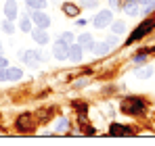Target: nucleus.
<instances>
[{"label":"nucleus","mask_w":155,"mask_h":146,"mask_svg":"<svg viewBox=\"0 0 155 146\" xmlns=\"http://www.w3.org/2000/svg\"><path fill=\"white\" fill-rule=\"evenodd\" d=\"M151 29H155V21L153 19H147V21H143V23L138 25L136 29H134V33L128 38V44H132V42H136L138 38H143V36H147Z\"/></svg>","instance_id":"obj_2"},{"label":"nucleus","mask_w":155,"mask_h":146,"mask_svg":"<svg viewBox=\"0 0 155 146\" xmlns=\"http://www.w3.org/2000/svg\"><path fill=\"white\" fill-rule=\"evenodd\" d=\"M31 38L42 46V44H46L48 42V33L44 31V27H38V29H31Z\"/></svg>","instance_id":"obj_12"},{"label":"nucleus","mask_w":155,"mask_h":146,"mask_svg":"<svg viewBox=\"0 0 155 146\" xmlns=\"http://www.w3.org/2000/svg\"><path fill=\"white\" fill-rule=\"evenodd\" d=\"M4 17H6L8 21L17 19V2H15V0H6V2H4Z\"/></svg>","instance_id":"obj_9"},{"label":"nucleus","mask_w":155,"mask_h":146,"mask_svg":"<svg viewBox=\"0 0 155 146\" xmlns=\"http://www.w3.org/2000/svg\"><path fill=\"white\" fill-rule=\"evenodd\" d=\"M6 65H8V61H6L4 56H0V69H2V67H6Z\"/></svg>","instance_id":"obj_28"},{"label":"nucleus","mask_w":155,"mask_h":146,"mask_svg":"<svg viewBox=\"0 0 155 146\" xmlns=\"http://www.w3.org/2000/svg\"><path fill=\"white\" fill-rule=\"evenodd\" d=\"M19 59L25 63V65H38L40 61H42V52L36 48L31 50H23V52H19Z\"/></svg>","instance_id":"obj_5"},{"label":"nucleus","mask_w":155,"mask_h":146,"mask_svg":"<svg viewBox=\"0 0 155 146\" xmlns=\"http://www.w3.org/2000/svg\"><path fill=\"white\" fill-rule=\"evenodd\" d=\"M23 77V71L21 69H15V67H2L0 69V81H17Z\"/></svg>","instance_id":"obj_4"},{"label":"nucleus","mask_w":155,"mask_h":146,"mask_svg":"<svg viewBox=\"0 0 155 146\" xmlns=\"http://www.w3.org/2000/svg\"><path fill=\"white\" fill-rule=\"evenodd\" d=\"M2 31H4V33H15V25L11 23L8 19H4V23H2Z\"/></svg>","instance_id":"obj_23"},{"label":"nucleus","mask_w":155,"mask_h":146,"mask_svg":"<svg viewBox=\"0 0 155 146\" xmlns=\"http://www.w3.org/2000/svg\"><path fill=\"white\" fill-rule=\"evenodd\" d=\"M109 134H111V136H132L134 132H132L130 127H126V125H117V123H113Z\"/></svg>","instance_id":"obj_13"},{"label":"nucleus","mask_w":155,"mask_h":146,"mask_svg":"<svg viewBox=\"0 0 155 146\" xmlns=\"http://www.w3.org/2000/svg\"><path fill=\"white\" fill-rule=\"evenodd\" d=\"M109 4H111V8H117L120 6V0H109Z\"/></svg>","instance_id":"obj_27"},{"label":"nucleus","mask_w":155,"mask_h":146,"mask_svg":"<svg viewBox=\"0 0 155 146\" xmlns=\"http://www.w3.org/2000/svg\"><path fill=\"white\" fill-rule=\"evenodd\" d=\"M52 56H54L57 61H65V59H69V44H65L63 40H57L54 46H52Z\"/></svg>","instance_id":"obj_6"},{"label":"nucleus","mask_w":155,"mask_h":146,"mask_svg":"<svg viewBox=\"0 0 155 146\" xmlns=\"http://www.w3.org/2000/svg\"><path fill=\"white\" fill-rule=\"evenodd\" d=\"M19 27H21V31H31V19L29 17H23L19 21Z\"/></svg>","instance_id":"obj_21"},{"label":"nucleus","mask_w":155,"mask_h":146,"mask_svg":"<svg viewBox=\"0 0 155 146\" xmlns=\"http://www.w3.org/2000/svg\"><path fill=\"white\" fill-rule=\"evenodd\" d=\"M67 127H69V121H67V119H65V117H61V119H59V121L54 123V129H57V132H65V129H67Z\"/></svg>","instance_id":"obj_20"},{"label":"nucleus","mask_w":155,"mask_h":146,"mask_svg":"<svg viewBox=\"0 0 155 146\" xmlns=\"http://www.w3.org/2000/svg\"><path fill=\"white\" fill-rule=\"evenodd\" d=\"M0 52H2V46H0Z\"/></svg>","instance_id":"obj_30"},{"label":"nucleus","mask_w":155,"mask_h":146,"mask_svg":"<svg viewBox=\"0 0 155 146\" xmlns=\"http://www.w3.org/2000/svg\"><path fill=\"white\" fill-rule=\"evenodd\" d=\"M136 2H138V4H147L149 0H136Z\"/></svg>","instance_id":"obj_29"},{"label":"nucleus","mask_w":155,"mask_h":146,"mask_svg":"<svg viewBox=\"0 0 155 146\" xmlns=\"http://www.w3.org/2000/svg\"><path fill=\"white\" fill-rule=\"evenodd\" d=\"M115 42H117L115 38H107V40H103V42L94 44V48H92V50H94V52H97L99 56H105V54H107V52L111 50V46H115Z\"/></svg>","instance_id":"obj_8"},{"label":"nucleus","mask_w":155,"mask_h":146,"mask_svg":"<svg viewBox=\"0 0 155 146\" xmlns=\"http://www.w3.org/2000/svg\"><path fill=\"white\" fill-rule=\"evenodd\" d=\"M111 21H113V13L111 11H99V15L94 17V27H99V29H103V27H107V25H111Z\"/></svg>","instance_id":"obj_7"},{"label":"nucleus","mask_w":155,"mask_h":146,"mask_svg":"<svg viewBox=\"0 0 155 146\" xmlns=\"http://www.w3.org/2000/svg\"><path fill=\"white\" fill-rule=\"evenodd\" d=\"M153 73V67H149V65H145V67H138L136 71H134V75L136 77H140V79H147L149 75Z\"/></svg>","instance_id":"obj_17"},{"label":"nucleus","mask_w":155,"mask_h":146,"mask_svg":"<svg viewBox=\"0 0 155 146\" xmlns=\"http://www.w3.org/2000/svg\"><path fill=\"white\" fill-rule=\"evenodd\" d=\"M97 4H99V0H82V6H86V8H92Z\"/></svg>","instance_id":"obj_25"},{"label":"nucleus","mask_w":155,"mask_h":146,"mask_svg":"<svg viewBox=\"0 0 155 146\" xmlns=\"http://www.w3.org/2000/svg\"><path fill=\"white\" fill-rule=\"evenodd\" d=\"M78 44L82 46V50H92L94 48V40H92L90 33H82V36L78 38Z\"/></svg>","instance_id":"obj_11"},{"label":"nucleus","mask_w":155,"mask_h":146,"mask_svg":"<svg viewBox=\"0 0 155 146\" xmlns=\"http://www.w3.org/2000/svg\"><path fill=\"white\" fill-rule=\"evenodd\" d=\"M124 11H126V15H130V17H136L138 13H140V4L136 2V0H126L124 4Z\"/></svg>","instance_id":"obj_10"},{"label":"nucleus","mask_w":155,"mask_h":146,"mask_svg":"<svg viewBox=\"0 0 155 146\" xmlns=\"http://www.w3.org/2000/svg\"><path fill=\"white\" fill-rule=\"evenodd\" d=\"M111 31H113L115 36L124 33V31H126V23H124V21H111Z\"/></svg>","instance_id":"obj_18"},{"label":"nucleus","mask_w":155,"mask_h":146,"mask_svg":"<svg viewBox=\"0 0 155 146\" xmlns=\"http://www.w3.org/2000/svg\"><path fill=\"white\" fill-rule=\"evenodd\" d=\"M25 4L29 8H44L46 6V0H25Z\"/></svg>","instance_id":"obj_19"},{"label":"nucleus","mask_w":155,"mask_h":146,"mask_svg":"<svg viewBox=\"0 0 155 146\" xmlns=\"http://www.w3.org/2000/svg\"><path fill=\"white\" fill-rule=\"evenodd\" d=\"M69 59H71L74 63H80V61H82V46H80V44H71V46H69Z\"/></svg>","instance_id":"obj_16"},{"label":"nucleus","mask_w":155,"mask_h":146,"mask_svg":"<svg viewBox=\"0 0 155 146\" xmlns=\"http://www.w3.org/2000/svg\"><path fill=\"white\" fill-rule=\"evenodd\" d=\"M59 40H63L65 44H69V46H71V44H74V31H63Z\"/></svg>","instance_id":"obj_22"},{"label":"nucleus","mask_w":155,"mask_h":146,"mask_svg":"<svg viewBox=\"0 0 155 146\" xmlns=\"http://www.w3.org/2000/svg\"><path fill=\"white\" fill-rule=\"evenodd\" d=\"M17 127H19V129H23V132H29V129L34 127L31 117H29V115H21V117L17 119Z\"/></svg>","instance_id":"obj_14"},{"label":"nucleus","mask_w":155,"mask_h":146,"mask_svg":"<svg viewBox=\"0 0 155 146\" xmlns=\"http://www.w3.org/2000/svg\"><path fill=\"white\" fill-rule=\"evenodd\" d=\"M29 19H31L34 23L38 25V27H44V29L51 25V17H48V15H46L42 8H31V13H29Z\"/></svg>","instance_id":"obj_3"},{"label":"nucleus","mask_w":155,"mask_h":146,"mask_svg":"<svg viewBox=\"0 0 155 146\" xmlns=\"http://www.w3.org/2000/svg\"><path fill=\"white\" fill-rule=\"evenodd\" d=\"M63 13H65L67 17H78V15H80V6L74 4V2H65V4H63Z\"/></svg>","instance_id":"obj_15"},{"label":"nucleus","mask_w":155,"mask_h":146,"mask_svg":"<svg viewBox=\"0 0 155 146\" xmlns=\"http://www.w3.org/2000/svg\"><path fill=\"white\" fill-rule=\"evenodd\" d=\"M122 111L126 115H138L145 111V100L143 98H136V96H130L122 102Z\"/></svg>","instance_id":"obj_1"},{"label":"nucleus","mask_w":155,"mask_h":146,"mask_svg":"<svg viewBox=\"0 0 155 146\" xmlns=\"http://www.w3.org/2000/svg\"><path fill=\"white\" fill-rule=\"evenodd\" d=\"M153 11H155V2H153V0H149V2L145 4V13H153Z\"/></svg>","instance_id":"obj_26"},{"label":"nucleus","mask_w":155,"mask_h":146,"mask_svg":"<svg viewBox=\"0 0 155 146\" xmlns=\"http://www.w3.org/2000/svg\"><path fill=\"white\" fill-rule=\"evenodd\" d=\"M145 61H147V54H145V52H138V54L134 56V63H136V65H140V63H145Z\"/></svg>","instance_id":"obj_24"}]
</instances>
